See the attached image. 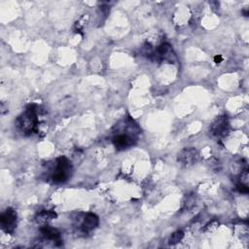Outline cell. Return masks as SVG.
<instances>
[{
	"mask_svg": "<svg viewBox=\"0 0 249 249\" xmlns=\"http://www.w3.org/2000/svg\"><path fill=\"white\" fill-rule=\"evenodd\" d=\"M183 237H184V232L182 231L178 230V231H174L170 235V237H169V244H172V245L176 244V243L180 242L183 239Z\"/></svg>",
	"mask_w": 249,
	"mask_h": 249,
	"instance_id": "obj_12",
	"label": "cell"
},
{
	"mask_svg": "<svg viewBox=\"0 0 249 249\" xmlns=\"http://www.w3.org/2000/svg\"><path fill=\"white\" fill-rule=\"evenodd\" d=\"M99 225V218L94 213H87L80 224V231L83 233H89L95 230Z\"/></svg>",
	"mask_w": 249,
	"mask_h": 249,
	"instance_id": "obj_9",
	"label": "cell"
},
{
	"mask_svg": "<svg viewBox=\"0 0 249 249\" xmlns=\"http://www.w3.org/2000/svg\"><path fill=\"white\" fill-rule=\"evenodd\" d=\"M40 232L42 233L45 240L53 242L54 246H60L62 244L60 231L57 229L45 225V226H41Z\"/></svg>",
	"mask_w": 249,
	"mask_h": 249,
	"instance_id": "obj_8",
	"label": "cell"
},
{
	"mask_svg": "<svg viewBox=\"0 0 249 249\" xmlns=\"http://www.w3.org/2000/svg\"><path fill=\"white\" fill-rule=\"evenodd\" d=\"M51 179L54 184L65 183L71 176L72 164L71 161L64 156H61L55 160L54 167L52 170Z\"/></svg>",
	"mask_w": 249,
	"mask_h": 249,
	"instance_id": "obj_3",
	"label": "cell"
},
{
	"mask_svg": "<svg viewBox=\"0 0 249 249\" xmlns=\"http://www.w3.org/2000/svg\"><path fill=\"white\" fill-rule=\"evenodd\" d=\"M18 224V214L15 209L8 207L0 215V226L6 233L13 234Z\"/></svg>",
	"mask_w": 249,
	"mask_h": 249,
	"instance_id": "obj_6",
	"label": "cell"
},
{
	"mask_svg": "<svg viewBox=\"0 0 249 249\" xmlns=\"http://www.w3.org/2000/svg\"><path fill=\"white\" fill-rule=\"evenodd\" d=\"M222 61H223L222 55L218 54V55H215V56H214V62H216V63H221Z\"/></svg>",
	"mask_w": 249,
	"mask_h": 249,
	"instance_id": "obj_14",
	"label": "cell"
},
{
	"mask_svg": "<svg viewBox=\"0 0 249 249\" xmlns=\"http://www.w3.org/2000/svg\"><path fill=\"white\" fill-rule=\"evenodd\" d=\"M198 159V152L194 147L184 148L178 154L177 160L179 163L183 166H191L196 162Z\"/></svg>",
	"mask_w": 249,
	"mask_h": 249,
	"instance_id": "obj_7",
	"label": "cell"
},
{
	"mask_svg": "<svg viewBox=\"0 0 249 249\" xmlns=\"http://www.w3.org/2000/svg\"><path fill=\"white\" fill-rule=\"evenodd\" d=\"M113 132V145L118 151H123L128 149L137 142L140 128L130 117H125L116 124Z\"/></svg>",
	"mask_w": 249,
	"mask_h": 249,
	"instance_id": "obj_1",
	"label": "cell"
},
{
	"mask_svg": "<svg viewBox=\"0 0 249 249\" xmlns=\"http://www.w3.org/2000/svg\"><path fill=\"white\" fill-rule=\"evenodd\" d=\"M209 133L214 138H224L230 133V122L227 115L217 117L209 127Z\"/></svg>",
	"mask_w": 249,
	"mask_h": 249,
	"instance_id": "obj_4",
	"label": "cell"
},
{
	"mask_svg": "<svg viewBox=\"0 0 249 249\" xmlns=\"http://www.w3.org/2000/svg\"><path fill=\"white\" fill-rule=\"evenodd\" d=\"M15 124L18 130L25 136L38 132V106L36 104L27 105L25 110L15 121Z\"/></svg>",
	"mask_w": 249,
	"mask_h": 249,
	"instance_id": "obj_2",
	"label": "cell"
},
{
	"mask_svg": "<svg viewBox=\"0 0 249 249\" xmlns=\"http://www.w3.org/2000/svg\"><path fill=\"white\" fill-rule=\"evenodd\" d=\"M236 189L239 193L241 194H247L248 193V186L247 185H244V184H241V183H237L236 184Z\"/></svg>",
	"mask_w": 249,
	"mask_h": 249,
	"instance_id": "obj_13",
	"label": "cell"
},
{
	"mask_svg": "<svg viewBox=\"0 0 249 249\" xmlns=\"http://www.w3.org/2000/svg\"><path fill=\"white\" fill-rule=\"evenodd\" d=\"M6 112H8V107L6 108V107H5V104L2 102V103H1V114H2V115H5Z\"/></svg>",
	"mask_w": 249,
	"mask_h": 249,
	"instance_id": "obj_15",
	"label": "cell"
},
{
	"mask_svg": "<svg viewBox=\"0 0 249 249\" xmlns=\"http://www.w3.org/2000/svg\"><path fill=\"white\" fill-rule=\"evenodd\" d=\"M154 50H155L154 47H153L150 43L146 42V43L142 46L141 53H142V54H143L144 56H146L147 58L152 59V58H153V54H154Z\"/></svg>",
	"mask_w": 249,
	"mask_h": 249,
	"instance_id": "obj_11",
	"label": "cell"
},
{
	"mask_svg": "<svg viewBox=\"0 0 249 249\" xmlns=\"http://www.w3.org/2000/svg\"><path fill=\"white\" fill-rule=\"evenodd\" d=\"M152 60L158 62H168L174 63L177 60L176 54L172 49V46L166 42L161 43L154 50V54Z\"/></svg>",
	"mask_w": 249,
	"mask_h": 249,
	"instance_id": "obj_5",
	"label": "cell"
},
{
	"mask_svg": "<svg viewBox=\"0 0 249 249\" xmlns=\"http://www.w3.org/2000/svg\"><path fill=\"white\" fill-rule=\"evenodd\" d=\"M56 217H57V214L54 211H53V210H43V211L39 212L36 215L35 220H36L37 224H39L41 226H45V225H48L51 221H53Z\"/></svg>",
	"mask_w": 249,
	"mask_h": 249,
	"instance_id": "obj_10",
	"label": "cell"
}]
</instances>
